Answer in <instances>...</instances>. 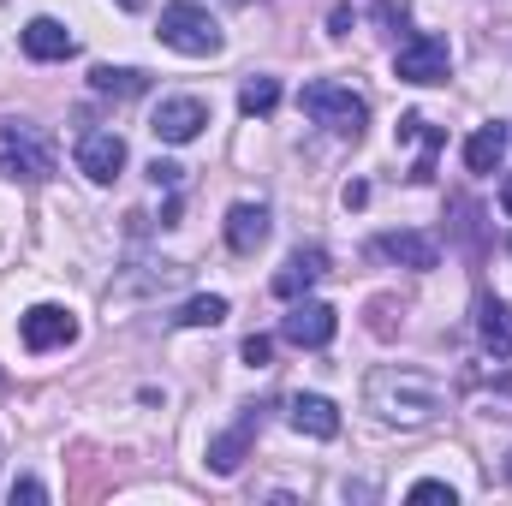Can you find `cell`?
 Listing matches in <instances>:
<instances>
[{
    "label": "cell",
    "mask_w": 512,
    "mask_h": 506,
    "mask_svg": "<svg viewBox=\"0 0 512 506\" xmlns=\"http://www.w3.org/2000/svg\"><path fill=\"white\" fill-rule=\"evenodd\" d=\"M227 6H245V0H227Z\"/></svg>",
    "instance_id": "29"
},
{
    "label": "cell",
    "mask_w": 512,
    "mask_h": 506,
    "mask_svg": "<svg viewBox=\"0 0 512 506\" xmlns=\"http://www.w3.org/2000/svg\"><path fill=\"white\" fill-rule=\"evenodd\" d=\"M203 126H209V108H203L197 96H167V102L155 108V120H149V131H155L161 143H191Z\"/></svg>",
    "instance_id": "9"
},
{
    "label": "cell",
    "mask_w": 512,
    "mask_h": 506,
    "mask_svg": "<svg viewBox=\"0 0 512 506\" xmlns=\"http://www.w3.org/2000/svg\"><path fill=\"white\" fill-rule=\"evenodd\" d=\"M286 423H292L298 435H310V441H334V435H340V411H334V399H322V393H292V399H286Z\"/></svg>",
    "instance_id": "10"
},
{
    "label": "cell",
    "mask_w": 512,
    "mask_h": 506,
    "mask_svg": "<svg viewBox=\"0 0 512 506\" xmlns=\"http://www.w3.org/2000/svg\"><path fill=\"white\" fill-rule=\"evenodd\" d=\"M239 352H245V364H251V370H262V364H268V352H274V340H268V334H251Z\"/></svg>",
    "instance_id": "22"
},
{
    "label": "cell",
    "mask_w": 512,
    "mask_h": 506,
    "mask_svg": "<svg viewBox=\"0 0 512 506\" xmlns=\"http://www.w3.org/2000/svg\"><path fill=\"white\" fill-rule=\"evenodd\" d=\"M370 203V185H346V209H364Z\"/></svg>",
    "instance_id": "25"
},
{
    "label": "cell",
    "mask_w": 512,
    "mask_h": 506,
    "mask_svg": "<svg viewBox=\"0 0 512 506\" xmlns=\"http://www.w3.org/2000/svg\"><path fill=\"white\" fill-rule=\"evenodd\" d=\"M411 501H459V495H453V489H447V483H435V477H423V483H411Z\"/></svg>",
    "instance_id": "21"
},
{
    "label": "cell",
    "mask_w": 512,
    "mask_h": 506,
    "mask_svg": "<svg viewBox=\"0 0 512 506\" xmlns=\"http://www.w3.org/2000/svg\"><path fill=\"white\" fill-rule=\"evenodd\" d=\"M501 209H507V215H512V179H507V185H501Z\"/></svg>",
    "instance_id": "26"
},
{
    "label": "cell",
    "mask_w": 512,
    "mask_h": 506,
    "mask_svg": "<svg viewBox=\"0 0 512 506\" xmlns=\"http://www.w3.org/2000/svg\"><path fill=\"white\" fill-rule=\"evenodd\" d=\"M126 167V137L120 131H84L78 137V173L96 179V185H114Z\"/></svg>",
    "instance_id": "8"
},
{
    "label": "cell",
    "mask_w": 512,
    "mask_h": 506,
    "mask_svg": "<svg viewBox=\"0 0 512 506\" xmlns=\"http://www.w3.org/2000/svg\"><path fill=\"white\" fill-rule=\"evenodd\" d=\"M477 334L495 358H512V304L501 298H477Z\"/></svg>",
    "instance_id": "16"
},
{
    "label": "cell",
    "mask_w": 512,
    "mask_h": 506,
    "mask_svg": "<svg viewBox=\"0 0 512 506\" xmlns=\"http://www.w3.org/2000/svg\"><path fill=\"white\" fill-rule=\"evenodd\" d=\"M334 328H340V316L322 298H292V310L280 316V340L298 346V352H322L334 340Z\"/></svg>",
    "instance_id": "6"
},
{
    "label": "cell",
    "mask_w": 512,
    "mask_h": 506,
    "mask_svg": "<svg viewBox=\"0 0 512 506\" xmlns=\"http://www.w3.org/2000/svg\"><path fill=\"white\" fill-rule=\"evenodd\" d=\"M155 36H161L173 54H191V60L221 54V24H215V18H209V6H197V0H173V6H161Z\"/></svg>",
    "instance_id": "3"
},
{
    "label": "cell",
    "mask_w": 512,
    "mask_h": 506,
    "mask_svg": "<svg viewBox=\"0 0 512 506\" xmlns=\"http://www.w3.org/2000/svg\"><path fill=\"white\" fill-rule=\"evenodd\" d=\"M0 173L6 179H24V185H42L54 173V149L42 143L36 126H0Z\"/></svg>",
    "instance_id": "4"
},
{
    "label": "cell",
    "mask_w": 512,
    "mask_h": 506,
    "mask_svg": "<svg viewBox=\"0 0 512 506\" xmlns=\"http://www.w3.org/2000/svg\"><path fill=\"white\" fill-rule=\"evenodd\" d=\"M24 54L30 60H72L78 54V36L60 18H30L24 24Z\"/></svg>",
    "instance_id": "14"
},
{
    "label": "cell",
    "mask_w": 512,
    "mask_h": 506,
    "mask_svg": "<svg viewBox=\"0 0 512 506\" xmlns=\"http://www.w3.org/2000/svg\"><path fill=\"white\" fill-rule=\"evenodd\" d=\"M322 274H328V251H322V245H298V251L286 256V268L274 274V298L292 304V298H304Z\"/></svg>",
    "instance_id": "11"
},
{
    "label": "cell",
    "mask_w": 512,
    "mask_h": 506,
    "mask_svg": "<svg viewBox=\"0 0 512 506\" xmlns=\"http://www.w3.org/2000/svg\"><path fill=\"white\" fill-rule=\"evenodd\" d=\"M120 6H126V12H143V6H149V0H120Z\"/></svg>",
    "instance_id": "27"
},
{
    "label": "cell",
    "mask_w": 512,
    "mask_h": 506,
    "mask_svg": "<svg viewBox=\"0 0 512 506\" xmlns=\"http://www.w3.org/2000/svg\"><path fill=\"white\" fill-rule=\"evenodd\" d=\"M18 334H24V346H30V352H60V346H72V340H78V322H72V310H66V304H30V310H24V322H18Z\"/></svg>",
    "instance_id": "7"
},
{
    "label": "cell",
    "mask_w": 512,
    "mask_h": 506,
    "mask_svg": "<svg viewBox=\"0 0 512 506\" xmlns=\"http://www.w3.org/2000/svg\"><path fill=\"white\" fill-rule=\"evenodd\" d=\"M501 155H507V126H477L471 131V143H465V167H471V173H495Z\"/></svg>",
    "instance_id": "17"
},
{
    "label": "cell",
    "mask_w": 512,
    "mask_h": 506,
    "mask_svg": "<svg viewBox=\"0 0 512 506\" xmlns=\"http://www.w3.org/2000/svg\"><path fill=\"white\" fill-rule=\"evenodd\" d=\"M298 108H304L322 131H334V137H364V126H370V102H364L352 84H334V78L304 84V90H298Z\"/></svg>",
    "instance_id": "2"
},
{
    "label": "cell",
    "mask_w": 512,
    "mask_h": 506,
    "mask_svg": "<svg viewBox=\"0 0 512 506\" xmlns=\"http://www.w3.org/2000/svg\"><path fill=\"white\" fill-rule=\"evenodd\" d=\"M256 429H262V411L251 405V411H245V417H239L227 435H215V441H209V471H215V477H233V471L245 465V453H251Z\"/></svg>",
    "instance_id": "12"
},
{
    "label": "cell",
    "mask_w": 512,
    "mask_h": 506,
    "mask_svg": "<svg viewBox=\"0 0 512 506\" xmlns=\"http://www.w3.org/2000/svg\"><path fill=\"white\" fill-rule=\"evenodd\" d=\"M227 310H233V304L209 292V298H191V304H179V316H173V322H179V328H221V322H227Z\"/></svg>",
    "instance_id": "19"
},
{
    "label": "cell",
    "mask_w": 512,
    "mask_h": 506,
    "mask_svg": "<svg viewBox=\"0 0 512 506\" xmlns=\"http://www.w3.org/2000/svg\"><path fill=\"white\" fill-rule=\"evenodd\" d=\"M90 84H96L102 96H143V90H149V72H137V66H96Z\"/></svg>",
    "instance_id": "18"
},
{
    "label": "cell",
    "mask_w": 512,
    "mask_h": 506,
    "mask_svg": "<svg viewBox=\"0 0 512 506\" xmlns=\"http://www.w3.org/2000/svg\"><path fill=\"white\" fill-rule=\"evenodd\" d=\"M364 399H370V411H376L382 423H399V429H423V423H435V417L447 411L441 381L423 376V370H399V364L370 370V381H364Z\"/></svg>",
    "instance_id": "1"
},
{
    "label": "cell",
    "mask_w": 512,
    "mask_h": 506,
    "mask_svg": "<svg viewBox=\"0 0 512 506\" xmlns=\"http://www.w3.org/2000/svg\"><path fill=\"white\" fill-rule=\"evenodd\" d=\"M179 173H185V167H173V161H149V179H155V185H167V191L179 185Z\"/></svg>",
    "instance_id": "23"
},
{
    "label": "cell",
    "mask_w": 512,
    "mask_h": 506,
    "mask_svg": "<svg viewBox=\"0 0 512 506\" xmlns=\"http://www.w3.org/2000/svg\"><path fill=\"white\" fill-rule=\"evenodd\" d=\"M12 501H48V489H42V483H30V477H24V483H12Z\"/></svg>",
    "instance_id": "24"
},
{
    "label": "cell",
    "mask_w": 512,
    "mask_h": 506,
    "mask_svg": "<svg viewBox=\"0 0 512 506\" xmlns=\"http://www.w3.org/2000/svg\"><path fill=\"white\" fill-rule=\"evenodd\" d=\"M239 108H245L251 120L274 114V108H280V84H274V78H245V90H239Z\"/></svg>",
    "instance_id": "20"
},
{
    "label": "cell",
    "mask_w": 512,
    "mask_h": 506,
    "mask_svg": "<svg viewBox=\"0 0 512 506\" xmlns=\"http://www.w3.org/2000/svg\"><path fill=\"white\" fill-rule=\"evenodd\" d=\"M447 66H453V48L435 30H417L393 54V78H405V84H447Z\"/></svg>",
    "instance_id": "5"
},
{
    "label": "cell",
    "mask_w": 512,
    "mask_h": 506,
    "mask_svg": "<svg viewBox=\"0 0 512 506\" xmlns=\"http://www.w3.org/2000/svg\"><path fill=\"white\" fill-rule=\"evenodd\" d=\"M507 483H512V453H507Z\"/></svg>",
    "instance_id": "28"
},
{
    "label": "cell",
    "mask_w": 512,
    "mask_h": 506,
    "mask_svg": "<svg viewBox=\"0 0 512 506\" xmlns=\"http://www.w3.org/2000/svg\"><path fill=\"white\" fill-rule=\"evenodd\" d=\"M376 256L399 262V268H417V274H429V268L441 262V245H435L429 233H382V239H376Z\"/></svg>",
    "instance_id": "13"
},
{
    "label": "cell",
    "mask_w": 512,
    "mask_h": 506,
    "mask_svg": "<svg viewBox=\"0 0 512 506\" xmlns=\"http://www.w3.org/2000/svg\"><path fill=\"white\" fill-rule=\"evenodd\" d=\"M227 245L239 256H256L268 245V209L262 203H233L227 209Z\"/></svg>",
    "instance_id": "15"
}]
</instances>
